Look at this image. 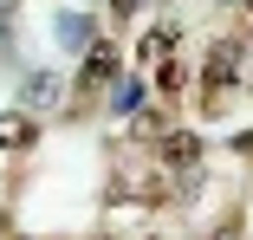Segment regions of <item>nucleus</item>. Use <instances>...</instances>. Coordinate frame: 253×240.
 I'll return each instance as SVG.
<instances>
[{
  "label": "nucleus",
  "instance_id": "1",
  "mask_svg": "<svg viewBox=\"0 0 253 240\" xmlns=\"http://www.w3.org/2000/svg\"><path fill=\"white\" fill-rule=\"evenodd\" d=\"M111 78H117V52H111V45H97V52L84 59V98H91L97 84H111Z\"/></svg>",
  "mask_w": 253,
  "mask_h": 240
},
{
  "label": "nucleus",
  "instance_id": "2",
  "mask_svg": "<svg viewBox=\"0 0 253 240\" xmlns=\"http://www.w3.org/2000/svg\"><path fill=\"white\" fill-rule=\"evenodd\" d=\"M163 162L195 169V162H201V143H195V136H182V130H175V136H163Z\"/></svg>",
  "mask_w": 253,
  "mask_h": 240
},
{
  "label": "nucleus",
  "instance_id": "3",
  "mask_svg": "<svg viewBox=\"0 0 253 240\" xmlns=\"http://www.w3.org/2000/svg\"><path fill=\"white\" fill-rule=\"evenodd\" d=\"M26 136H33L26 123H0V143H26Z\"/></svg>",
  "mask_w": 253,
  "mask_h": 240
},
{
  "label": "nucleus",
  "instance_id": "4",
  "mask_svg": "<svg viewBox=\"0 0 253 240\" xmlns=\"http://www.w3.org/2000/svg\"><path fill=\"white\" fill-rule=\"evenodd\" d=\"M111 13L117 20H136V0H111Z\"/></svg>",
  "mask_w": 253,
  "mask_h": 240
}]
</instances>
